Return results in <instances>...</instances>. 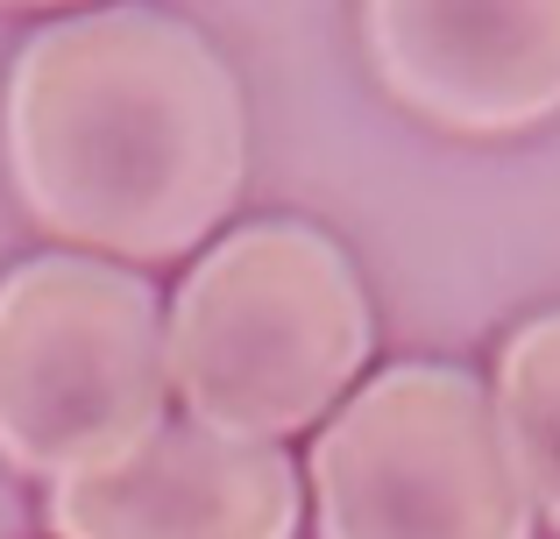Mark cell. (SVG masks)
<instances>
[{
	"mask_svg": "<svg viewBox=\"0 0 560 539\" xmlns=\"http://www.w3.org/2000/svg\"><path fill=\"white\" fill-rule=\"evenodd\" d=\"M0 156L36 227L128 263H171L242 199V85L178 14H65L8 71Z\"/></svg>",
	"mask_w": 560,
	"mask_h": 539,
	"instance_id": "1",
	"label": "cell"
},
{
	"mask_svg": "<svg viewBox=\"0 0 560 539\" xmlns=\"http://www.w3.org/2000/svg\"><path fill=\"white\" fill-rule=\"evenodd\" d=\"M370 362V298L334 235L256 221L191 263L164 327V376L191 426L284 441L348 398Z\"/></svg>",
	"mask_w": 560,
	"mask_h": 539,
	"instance_id": "2",
	"label": "cell"
},
{
	"mask_svg": "<svg viewBox=\"0 0 560 539\" xmlns=\"http://www.w3.org/2000/svg\"><path fill=\"white\" fill-rule=\"evenodd\" d=\"M164 319L136 270L36 256L0 277V461L65 483L164 426Z\"/></svg>",
	"mask_w": 560,
	"mask_h": 539,
	"instance_id": "3",
	"label": "cell"
},
{
	"mask_svg": "<svg viewBox=\"0 0 560 539\" xmlns=\"http://www.w3.org/2000/svg\"><path fill=\"white\" fill-rule=\"evenodd\" d=\"M319 539H533L497 398L454 362L370 376L313 441Z\"/></svg>",
	"mask_w": 560,
	"mask_h": 539,
	"instance_id": "4",
	"label": "cell"
},
{
	"mask_svg": "<svg viewBox=\"0 0 560 539\" xmlns=\"http://www.w3.org/2000/svg\"><path fill=\"white\" fill-rule=\"evenodd\" d=\"M383 93L447 136H525L560 114V0H362Z\"/></svg>",
	"mask_w": 560,
	"mask_h": 539,
	"instance_id": "5",
	"label": "cell"
},
{
	"mask_svg": "<svg viewBox=\"0 0 560 539\" xmlns=\"http://www.w3.org/2000/svg\"><path fill=\"white\" fill-rule=\"evenodd\" d=\"M305 512L299 469L270 441L156 426L136 455L50 483L57 539H291Z\"/></svg>",
	"mask_w": 560,
	"mask_h": 539,
	"instance_id": "6",
	"label": "cell"
},
{
	"mask_svg": "<svg viewBox=\"0 0 560 539\" xmlns=\"http://www.w3.org/2000/svg\"><path fill=\"white\" fill-rule=\"evenodd\" d=\"M497 426L533 512L560 532V313L525 319L497 355Z\"/></svg>",
	"mask_w": 560,
	"mask_h": 539,
	"instance_id": "7",
	"label": "cell"
},
{
	"mask_svg": "<svg viewBox=\"0 0 560 539\" xmlns=\"http://www.w3.org/2000/svg\"><path fill=\"white\" fill-rule=\"evenodd\" d=\"M0 8H71V0H0Z\"/></svg>",
	"mask_w": 560,
	"mask_h": 539,
	"instance_id": "8",
	"label": "cell"
}]
</instances>
